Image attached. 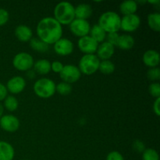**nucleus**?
Instances as JSON below:
<instances>
[{
    "label": "nucleus",
    "mask_w": 160,
    "mask_h": 160,
    "mask_svg": "<svg viewBox=\"0 0 160 160\" xmlns=\"http://www.w3.org/2000/svg\"><path fill=\"white\" fill-rule=\"evenodd\" d=\"M24 160H28V159H24Z\"/></svg>",
    "instance_id": "obj_41"
},
{
    "label": "nucleus",
    "mask_w": 160,
    "mask_h": 160,
    "mask_svg": "<svg viewBox=\"0 0 160 160\" xmlns=\"http://www.w3.org/2000/svg\"><path fill=\"white\" fill-rule=\"evenodd\" d=\"M20 120L17 117L11 114L3 115L0 118V127L3 131L9 133H14L20 128Z\"/></svg>",
    "instance_id": "obj_11"
},
{
    "label": "nucleus",
    "mask_w": 160,
    "mask_h": 160,
    "mask_svg": "<svg viewBox=\"0 0 160 160\" xmlns=\"http://www.w3.org/2000/svg\"><path fill=\"white\" fill-rule=\"evenodd\" d=\"M148 3H152V4H159V0H155V1H148Z\"/></svg>",
    "instance_id": "obj_40"
},
{
    "label": "nucleus",
    "mask_w": 160,
    "mask_h": 160,
    "mask_svg": "<svg viewBox=\"0 0 160 160\" xmlns=\"http://www.w3.org/2000/svg\"><path fill=\"white\" fill-rule=\"evenodd\" d=\"M92 6L87 3H81L74 7L75 19L87 20L92 15Z\"/></svg>",
    "instance_id": "obj_17"
},
{
    "label": "nucleus",
    "mask_w": 160,
    "mask_h": 160,
    "mask_svg": "<svg viewBox=\"0 0 160 160\" xmlns=\"http://www.w3.org/2000/svg\"><path fill=\"white\" fill-rule=\"evenodd\" d=\"M78 46L80 51L84 55H91L96 52L98 43H97L90 36L87 35L78 39Z\"/></svg>",
    "instance_id": "obj_10"
},
{
    "label": "nucleus",
    "mask_w": 160,
    "mask_h": 160,
    "mask_svg": "<svg viewBox=\"0 0 160 160\" xmlns=\"http://www.w3.org/2000/svg\"><path fill=\"white\" fill-rule=\"evenodd\" d=\"M144 64L149 68L158 67L159 64V53L153 49L147 50L142 57Z\"/></svg>",
    "instance_id": "obj_16"
},
{
    "label": "nucleus",
    "mask_w": 160,
    "mask_h": 160,
    "mask_svg": "<svg viewBox=\"0 0 160 160\" xmlns=\"http://www.w3.org/2000/svg\"><path fill=\"white\" fill-rule=\"evenodd\" d=\"M70 31L73 35L78 38H82L89 34L91 29V25L88 20L74 19L70 23Z\"/></svg>",
    "instance_id": "obj_8"
},
{
    "label": "nucleus",
    "mask_w": 160,
    "mask_h": 160,
    "mask_svg": "<svg viewBox=\"0 0 160 160\" xmlns=\"http://www.w3.org/2000/svg\"><path fill=\"white\" fill-rule=\"evenodd\" d=\"M138 5L134 0H127L120 5V11L123 15H131L137 12Z\"/></svg>",
    "instance_id": "obj_21"
},
{
    "label": "nucleus",
    "mask_w": 160,
    "mask_h": 160,
    "mask_svg": "<svg viewBox=\"0 0 160 160\" xmlns=\"http://www.w3.org/2000/svg\"><path fill=\"white\" fill-rule=\"evenodd\" d=\"M6 87L8 92H10L12 95H17L24 90L26 87V81L23 77H12L7 81Z\"/></svg>",
    "instance_id": "obj_13"
},
{
    "label": "nucleus",
    "mask_w": 160,
    "mask_h": 160,
    "mask_svg": "<svg viewBox=\"0 0 160 160\" xmlns=\"http://www.w3.org/2000/svg\"><path fill=\"white\" fill-rule=\"evenodd\" d=\"M59 77L62 82L71 84L79 81L81 77V73L78 67L72 64H68L64 66L62 71L59 73Z\"/></svg>",
    "instance_id": "obj_7"
},
{
    "label": "nucleus",
    "mask_w": 160,
    "mask_h": 160,
    "mask_svg": "<svg viewBox=\"0 0 160 160\" xmlns=\"http://www.w3.org/2000/svg\"><path fill=\"white\" fill-rule=\"evenodd\" d=\"M142 160H159V153L154 148H145L142 152Z\"/></svg>",
    "instance_id": "obj_28"
},
{
    "label": "nucleus",
    "mask_w": 160,
    "mask_h": 160,
    "mask_svg": "<svg viewBox=\"0 0 160 160\" xmlns=\"http://www.w3.org/2000/svg\"><path fill=\"white\" fill-rule=\"evenodd\" d=\"M53 18L61 25H70L75 19L74 6L69 2H60L54 8Z\"/></svg>",
    "instance_id": "obj_2"
},
{
    "label": "nucleus",
    "mask_w": 160,
    "mask_h": 160,
    "mask_svg": "<svg viewBox=\"0 0 160 160\" xmlns=\"http://www.w3.org/2000/svg\"><path fill=\"white\" fill-rule=\"evenodd\" d=\"M34 71L40 75H46L51 71V62L48 59H39L34 62Z\"/></svg>",
    "instance_id": "obj_19"
},
{
    "label": "nucleus",
    "mask_w": 160,
    "mask_h": 160,
    "mask_svg": "<svg viewBox=\"0 0 160 160\" xmlns=\"http://www.w3.org/2000/svg\"><path fill=\"white\" fill-rule=\"evenodd\" d=\"M147 78L152 81H159L160 79V69L159 67L149 68L147 72Z\"/></svg>",
    "instance_id": "obj_29"
},
{
    "label": "nucleus",
    "mask_w": 160,
    "mask_h": 160,
    "mask_svg": "<svg viewBox=\"0 0 160 160\" xmlns=\"http://www.w3.org/2000/svg\"><path fill=\"white\" fill-rule=\"evenodd\" d=\"M89 34H90L89 36L92 38L97 43H102V42H105L106 33L98 24H94L93 26L91 27Z\"/></svg>",
    "instance_id": "obj_22"
},
{
    "label": "nucleus",
    "mask_w": 160,
    "mask_h": 160,
    "mask_svg": "<svg viewBox=\"0 0 160 160\" xmlns=\"http://www.w3.org/2000/svg\"><path fill=\"white\" fill-rule=\"evenodd\" d=\"M34 60L31 54L28 52H20L12 59V66L16 70L21 72H27L31 70Z\"/></svg>",
    "instance_id": "obj_6"
},
{
    "label": "nucleus",
    "mask_w": 160,
    "mask_h": 160,
    "mask_svg": "<svg viewBox=\"0 0 160 160\" xmlns=\"http://www.w3.org/2000/svg\"><path fill=\"white\" fill-rule=\"evenodd\" d=\"M38 38L47 45H53L62 36V25L53 17H47L38 22L36 28Z\"/></svg>",
    "instance_id": "obj_1"
},
{
    "label": "nucleus",
    "mask_w": 160,
    "mask_h": 160,
    "mask_svg": "<svg viewBox=\"0 0 160 160\" xmlns=\"http://www.w3.org/2000/svg\"><path fill=\"white\" fill-rule=\"evenodd\" d=\"M141 25V19L137 14L123 16L120 22V30L125 32H134Z\"/></svg>",
    "instance_id": "obj_9"
},
{
    "label": "nucleus",
    "mask_w": 160,
    "mask_h": 160,
    "mask_svg": "<svg viewBox=\"0 0 160 160\" xmlns=\"http://www.w3.org/2000/svg\"><path fill=\"white\" fill-rule=\"evenodd\" d=\"M64 65L60 61H53L51 62V70L56 73H60Z\"/></svg>",
    "instance_id": "obj_34"
},
{
    "label": "nucleus",
    "mask_w": 160,
    "mask_h": 160,
    "mask_svg": "<svg viewBox=\"0 0 160 160\" xmlns=\"http://www.w3.org/2000/svg\"><path fill=\"white\" fill-rule=\"evenodd\" d=\"M147 21L150 29L156 32H159L160 31V14L159 12H152L148 14Z\"/></svg>",
    "instance_id": "obj_24"
},
{
    "label": "nucleus",
    "mask_w": 160,
    "mask_h": 160,
    "mask_svg": "<svg viewBox=\"0 0 160 160\" xmlns=\"http://www.w3.org/2000/svg\"><path fill=\"white\" fill-rule=\"evenodd\" d=\"M18 106V100L13 95H7V97L4 99L3 107L7 109L9 112H14L15 110H17Z\"/></svg>",
    "instance_id": "obj_25"
},
{
    "label": "nucleus",
    "mask_w": 160,
    "mask_h": 160,
    "mask_svg": "<svg viewBox=\"0 0 160 160\" xmlns=\"http://www.w3.org/2000/svg\"><path fill=\"white\" fill-rule=\"evenodd\" d=\"M106 160H124L123 155L117 151L110 152L107 155Z\"/></svg>",
    "instance_id": "obj_35"
},
{
    "label": "nucleus",
    "mask_w": 160,
    "mask_h": 160,
    "mask_svg": "<svg viewBox=\"0 0 160 160\" xmlns=\"http://www.w3.org/2000/svg\"><path fill=\"white\" fill-rule=\"evenodd\" d=\"M27 77L30 79H33V78H35V72L31 70H28V71H27Z\"/></svg>",
    "instance_id": "obj_38"
},
{
    "label": "nucleus",
    "mask_w": 160,
    "mask_h": 160,
    "mask_svg": "<svg viewBox=\"0 0 160 160\" xmlns=\"http://www.w3.org/2000/svg\"><path fill=\"white\" fill-rule=\"evenodd\" d=\"M133 148L134 149V151H136L137 152L142 153L145 150V145L144 144L143 142L140 140H136L134 141V143H133Z\"/></svg>",
    "instance_id": "obj_33"
},
{
    "label": "nucleus",
    "mask_w": 160,
    "mask_h": 160,
    "mask_svg": "<svg viewBox=\"0 0 160 160\" xmlns=\"http://www.w3.org/2000/svg\"><path fill=\"white\" fill-rule=\"evenodd\" d=\"M15 155L13 147L9 142L0 141V160H12Z\"/></svg>",
    "instance_id": "obj_18"
},
{
    "label": "nucleus",
    "mask_w": 160,
    "mask_h": 160,
    "mask_svg": "<svg viewBox=\"0 0 160 160\" xmlns=\"http://www.w3.org/2000/svg\"><path fill=\"white\" fill-rule=\"evenodd\" d=\"M121 17L116 12L107 11L100 16L98 24L104 30L106 34L117 33L120 30Z\"/></svg>",
    "instance_id": "obj_3"
},
{
    "label": "nucleus",
    "mask_w": 160,
    "mask_h": 160,
    "mask_svg": "<svg viewBox=\"0 0 160 160\" xmlns=\"http://www.w3.org/2000/svg\"><path fill=\"white\" fill-rule=\"evenodd\" d=\"M119 38V34L118 33H109V34H106V42L108 43L111 44L112 45H113L114 47L117 46V42H118Z\"/></svg>",
    "instance_id": "obj_31"
},
{
    "label": "nucleus",
    "mask_w": 160,
    "mask_h": 160,
    "mask_svg": "<svg viewBox=\"0 0 160 160\" xmlns=\"http://www.w3.org/2000/svg\"><path fill=\"white\" fill-rule=\"evenodd\" d=\"M100 60L96 55H84L78 63V69L81 74L92 75L98 70Z\"/></svg>",
    "instance_id": "obj_5"
},
{
    "label": "nucleus",
    "mask_w": 160,
    "mask_h": 160,
    "mask_svg": "<svg viewBox=\"0 0 160 160\" xmlns=\"http://www.w3.org/2000/svg\"><path fill=\"white\" fill-rule=\"evenodd\" d=\"M148 92L153 98H160V84L158 82H153L148 87Z\"/></svg>",
    "instance_id": "obj_30"
},
{
    "label": "nucleus",
    "mask_w": 160,
    "mask_h": 160,
    "mask_svg": "<svg viewBox=\"0 0 160 160\" xmlns=\"http://www.w3.org/2000/svg\"><path fill=\"white\" fill-rule=\"evenodd\" d=\"M30 46L34 51L38 52L44 53L46 52L49 49V45L45 44L38 38H32L30 41Z\"/></svg>",
    "instance_id": "obj_23"
},
{
    "label": "nucleus",
    "mask_w": 160,
    "mask_h": 160,
    "mask_svg": "<svg viewBox=\"0 0 160 160\" xmlns=\"http://www.w3.org/2000/svg\"><path fill=\"white\" fill-rule=\"evenodd\" d=\"M8 95V91L6 89V85L0 83V102L2 101H4L5 98L7 97Z\"/></svg>",
    "instance_id": "obj_36"
},
{
    "label": "nucleus",
    "mask_w": 160,
    "mask_h": 160,
    "mask_svg": "<svg viewBox=\"0 0 160 160\" xmlns=\"http://www.w3.org/2000/svg\"><path fill=\"white\" fill-rule=\"evenodd\" d=\"M98 70L102 73L106 75L111 74L115 70V65L113 62L110 60H102L100 61Z\"/></svg>",
    "instance_id": "obj_26"
},
{
    "label": "nucleus",
    "mask_w": 160,
    "mask_h": 160,
    "mask_svg": "<svg viewBox=\"0 0 160 160\" xmlns=\"http://www.w3.org/2000/svg\"><path fill=\"white\" fill-rule=\"evenodd\" d=\"M72 86L71 84H67L66 82H60L56 85V92H58L60 95H68L71 93Z\"/></svg>",
    "instance_id": "obj_27"
},
{
    "label": "nucleus",
    "mask_w": 160,
    "mask_h": 160,
    "mask_svg": "<svg viewBox=\"0 0 160 160\" xmlns=\"http://www.w3.org/2000/svg\"><path fill=\"white\" fill-rule=\"evenodd\" d=\"M14 34L20 42H28L33 37V31L31 28L25 24H20L14 30Z\"/></svg>",
    "instance_id": "obj_15"
},
{
    "label": "nucleus",
    "mask_w": 160,
    "mask_h": 160,
    "mask_svg": "<svg viewBox=\"0 0 160 160\" xmlns=\"http://www.w3.org/2000/svg\"><path fill=\"white\" fill-rule=\"evenodd\" d=\"M53 45H54L55 52L60 56H69L73 52L74 48L73 42L70 39L65 38H61Z\"/></svg>",
    "instance_id": "obj_12"
},
{
    "label": "nucleus",
    "mask_w": 160,
    "mask_h": 160,
    "mask_svg": "<svg viewBox=\"0 0 160 160\" xmlns=\"http://www.w3.org/2000/svg\"><path fill=\"white\" fill-rule=\"evenodd\" d=\"M159 103H160V98H156V100L153 102V112L157 117L160 116V109H159Z\"/></svg>",
    "instance_id": "obj_37"
},
{
    "label": "nucleus",
    "mask_w": 160,
    "mask_h": 160,
    "mask_svg": "<svg viewBox=\"0 0 160 160\" xmlns=\"http://www.w3.org/2000/svg\"><path fill=\"white\" fill-rule=\"evenodd\" d=\"M56 85L52 80L42 78L34 82L33 90L34 94L41 98H51L56 93Z\"/></svg>",
    "instance_id": "obj_4"
},
{
    "label": "nucleus",
    "mask_w": 160,
    "mask_h": 160,
    "mask_svg": "<svg viewBox=\"0 0 160 160\" xmlns=\"http://www.w3.org/2000/svg\"><path fill=\"white\" fill-rule=\"evenodd\" d=\"M9 20V13L6 9H0V27L4 26Z\"/></svg>",
    "instance_id": "obj_32"
},
{
    "label": "nucleus",
    "mask_w": 160,
    "mask_h": 160,
    "mask_svg": "<svg viewBox=\"0 0 160 160\" xmlns=\"http://www.w3.org/2000/svg\"><path fill=\"white\" fill-rule=\"evenodd\" d=\"M135 42L134 38L128 34L119 35L117 46L122 50H130L134 47Z\"/></svg>",
    "instance_id": "obj_20"
},
{
    "label": "nucleus",
    "mask_w": 160,
    "mask_h": 160,
    "mask_svg": "<svg viewBox=\"0 0 160 160\" xmlns=\"http://www.w3.org/2000/svg\"><path fill=\"white\" fill-rule=\"evenodd\" d=\"M115 52V47L107 42H103L98 44L96 51L97 57L102 60H109Z\"/></svg>",
    "instance_id": "obj_14"
},
{
    "label": "nucleus",
    "mask_w": 160,
    "mask_h": 160,
    "mask_svg": "<svg viewBox=\"0 0 160 160\" xmlns=\"http://www.w3.org/2000/svg\"><path fill=\"white\" fill-rule=\"evenodd\" d=\"M3 112H4V107H3V105H2L0 102V118L3 116Z\"/></svg>",
    "instance_id": "obj_39"
}]
</instances>
